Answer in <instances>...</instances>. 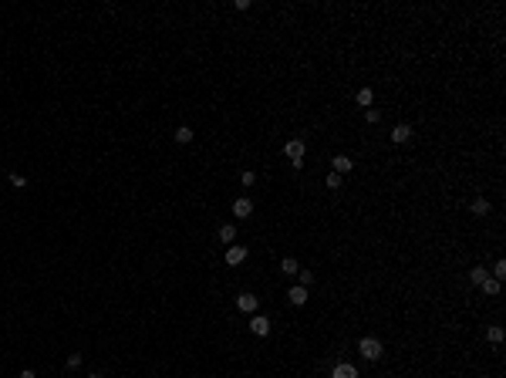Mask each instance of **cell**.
Segmentation results:
<instances>
[{
  "mask_svg": "<svg viewBox=\"0 0 506 378\" xmlns=\"http://www.w3.org/2000/svg\"><path fill=\"white\" fill-rule=\"evenodd\" d=\"M358 351H361V358H368V361H378L385 348H382V341H378V338H361Z\"/></svg>",
  "mask_w": 506,
  "mask_h": 378,
  "instance_id": "6da1fadb",
  "label": "cell"
},
{
  "mask_svg": "<svg viewBox=\"0 0 506 378\" xmlns=\"http://www.w3.org/2000/svg\"><path fill=\"white\" fill-rule=\"evenodd\" d=\"M304 149H307V145H304V139H291V142L283 145V152H287V159L294 162V169L304 166Z\"/></svg>",
  "mask_w": 506,
  "mask_h": 378,
  "instance_id": "7a4b0ae2",
  "label": "cell"
},
{
  "mask_svg": "<svg viewBox=\"0 0 506 378\" xmlns=\"http://www.w3.org/2000/svg\"><path fill=\"white\" fill-rule=\"evenodd\" d=\"M250 331L257 334V338H267V334H270V321L263 318V314H253V321H250Z\"/></svg>",
  "mask_w": 506,
  "mask_h": 378,
  "instance_id": "3957f363",
  "label": "cell"
},
{
  "mask_svg": "<svg viewBox=\"0 0 506 378\" xmlns=\"http://www.w3.org/2000/svg\"><path fill=\"white\" fill-rule=\"evenodd\" d=\"M243 260H247V246H230V250H226V264H230V267H240Z\"/></svg>",
  "mask_w": 506,
  "mask_h": 378,
  "instance_id": "277c9868",
  "label": "cell"
},
{
  "mask_svg": "<svg viewBox=\"0 0 506 378\" xmlns=\"http://www.w3.org/2000/svg\"><path fill=\"white\" fill-rule=\"evenodd\" d=\"M331 378H358V368H354V365H348V361H341V365H334Z\"/></svg>",
  "mask_w": 506,
  "mask_h": 378,
  "instance_id": "5b68a950",
  "label": "cell"
},
{
  "mask_svg": "<svg viewBox=\"0 0 506 378\" xmlns=\"http://www.w3.org/2000/svg\"><path fill=\"white\" fill-rule=\"evenodd\" d=\"M236 307L243 314H253L257 311V297H253V294H240V297H236Z\"/></svg>",
  "mask_w": 506,
  "mask_h": 378,
  "instance_id": "8992f818",
  "label": "cell"
},
{
  "mask_svg": "<svg viewBox=\"0 0 506 378\" xmlns=\"http://www.w3.org/2000/svg\"><path fill=\"white\" fill-rule=\"evenodd\" d=\"M250 213H253V203H250L247 196H240V200L233 203V216H243V220H247Z\"/></svg>",
  "mask_w": 506,
  "mask_h": 378,
  "instance_id": "52a82bcc",
  "label": "cell"
},
{
  "mask_svg": "<svg viewBox=\"0 0 506 378\" xmlns=\"http://www.w3.org/2000/svg\"><path fill=\"white\" fill-rule=\"evenodd\" d=\"M331 162H334V172H337V176H344V172H351V169H354L351 156H334Z\"/></svg>",
  "mask_w": 506,
  "mask_h": 378,
  "instance_id": "ba28073f",
  "label": "cell"
},
{
  "mask_svg": "<svg viewBox=\"0 0 506 378\" xmlns=\"http://www.w3.org/2000/svg\"><path fill=\"white\" fill-rule=\"evenodd\" d=\"M287 300H291V304H297V307H301V304H307V287H301V284H297V287H291V290H287Z\"/></svg>",
  "mask_w": 506,
  "mask_h": 378,
  "instance_id": "9c48e42d",
  "label": "cell"
},
{
  "mask_svg": "<svg viewBox=\"0 0 506 378\" xmlns=\"http://www.w3.org/2000/svg\"><path fill=\"white\" fill-rule=\"evenodd\" d=\"M408 139H412V125H395L392 129V142L402 145V142H408Z\"/></svg>",
  "mask_w": 506,
  "mask_h": 378,
  "instance_id": "30bf717a",
  "label": "cell"
},
{
  "mask_svg": "<svg viewBox=\"0 0 506 378\" xmlns=\"http://www.w3.org/2000/svg\"><path fill=\"white\" fill-rule=\"evenodd\" d=\"M172 139H176V142H179V145H189V142H192V129H189V125H179V129H176V135H172Z\"/></svg>",
  "mask_w": 506,
  "mask_h": 378,
  "instance_id": "8fae6325",
  "label": "cell"
},
{
  "mask_svg": "<svg viewBox=\"0 0 506 378\" xmlns=\"http://www.w3.org/2000/svg\"><path fill=\"white\" fill-rule=\"evenodd\" d=\"M354 101H358V105H365V108H371V101H375V91H371V88H361L358 95H354Z\"/></svg>",
  "mask_w": 506,
  "mask_h": 378,
  "instance_id": "7c38bea8",
  "label": "cell"
},
{
  "mask_svg": "<svg viewBox=\"0 0 506 378\" xmlns=\"http://www.w3.org/2000/svg\"><path fill=\"white\" fill-rule=\"evenodd\" d=\"M220 240H223V243H233V240H236V226H233V223L220 226Z\"/></svg>",
  "mask_w": 506,
  "mask_h": 378,
  "instance_id": "4fadbf2b",
  "label": "cell"
},
{
  "mask_svg": "<svg viewBox=\"0 0 506 378\" xmlns=\"http://www.w3.org/2000/svg\"><path fill=\"white\" fill-rule=\"evenodd\" d=\"M479 287H483V294H499V280H496V277H486Z\"/></svg>",
  "mask_w": 506,
  "mask_h": 378,
  "instance_id": "5bb4252c",
  "label": "cell"
},
{
  "mask_svg": "<svg viewBox=\"0 0 506 378\" xmlns=\"http://www.w3.org/2000/svg\"><path fill=\"white\" fill-rule=\"evenodd\" d=\"M280 270H283V274H297L301 267H297V260H294V257H283V260H280Z\"/></svg>",
  "mask_w": 506,
  "mask_h": 378,
  "instance_id": "9a60e30c",
  "label": "cell"
},
{
  "mask_svg": "<svg viewBox=\"0 0 506 378\" xmlns=\"http://www.w3.org/2000/svg\"><path fill=\"white\" fill-rule=\"evenodd\" d=\"M469 280L476 284V287H479V284L486 280V267H472V270H469Z\"/></svg>",
  "mask_w": 506,
  "mask_h": 378,
  "instance_id": "2e32d148",
  "label": "cell"
},
{
  "mask_svg": "<svg viewBox=\"0 0 506 378\" xmlns=\"http://www.w3.org/2000/svg\"><path fill=\"white\" fill-rule=\"evenodd\" d=\"M486 338H489L493 345H499V341H503V328H496V324H493V328H486Z\"/></svg>",
  "mask_w": 506,
  "mask_h": 378,
  "instance_id": "e0dca14e",
  "label": "cell"
},
{
  "mask_svg": "<svg viewBox=\"0 0 506 378\" xmlns=\"http://www.w3.org/2000/svg\"><path fill=\"white\" fill-rule=\"evenodd\" d=\"M472 213H476V216L489 213V200H476V203H472Z\"/></svg>",
  "mask_w": 506,
  "mask_h": 378,
  "instance_id": "ac0fdd59",
  "label": "cell"
},
{
  "mask_svg": "<svg viewBox=\"0 0 506 378\" xmlns=\"http://www.w3.org/2000/svg\"><path fill=\"white\" fill-rule=\"evenodd\" d=\"M11 186L24 189V186H27V176H21V172H11Z\"/></svg>",
  "mask_w": 506,
  "mask_h": 378,
  "instance_id": "d6986e66",
  "label": "cell"
},
{
  "mask_svg": "<svg viewBox=\"0 0 506 378\" xmlns=\"http://www.w3.org/2000/svg\"><path fill=\"white\" fill-rule=\"evenodd\" d=\"M297 274H301V287H311V284H314V274H311V270H297Z\"/></svg>",
  "mask_w": 506,
  "mask_h": 378,
  "instance_id": "ffe728a7",
  "label": "cell"
},
{
  "mask_svg": "<svg viewBox=\"0 0 506 378\" xmlns=\"http://www.w3.org/2000/svg\"><path fill=\"white\" fill-rule=\"evenodd\" d=\"M378 118H382V111H378V108H368V111H365V122H368V125H375Z\"/></svg>",
  "mask_w": 506,
  "mask_h": 378,
  "instance_id": "44dd1931",
  "label": "cell"
},
{
  "mask_svg": "<svg viewBox=\"0 0 506 378\" xmlns=\"http://www.w3.org/2000/svg\"><path fill=\"white\" fill-rule=\"evenodd\" d=\"M493 274H496V280H503V277H506V260H496Z\"/></svg>",
  "mask_w": 506,
  "mask_h": 378,
  "instance_id": "7402d4cb",
  "label": "cell"
},
{
  "mask_svg": "<svg viewBox=\"0 0 506 378\" xmlns=\"http://www.w3.org/2000/svg\"><path fill=\"white\" fill-rule=\"evenodd\" d=\"M240 179H243V186H253V182H257V172H250V169H243V176H240Z\"/></svg>",
  "mask_w": 506,
  "mask_h": 378,
  "instance_id": "603a6c76",
  "label": "cell"
},
{
  "mask_svg": "<svg viewBox=\"0 0 506 378\" xmlns=\"http://www.w3.org/2000/svg\"><path fill=\"white\" fill-rule=\"evenodd\" d=\"M327 189H341V176H337V172L327 176Z\"/></svg>",
  "mask_w": 506,
  "mask_h": 378,
  "instance_id": "cb8c5ba5",
  "label": "cell"
},
{
  "mask_svg": "<svg viewBox=\"0 0 506 378\" xmlns=\"http://www.w3.org/2000/svg\"><path fill=\"white\" fill-rule=\"evenodd\" d=\"M67 368H81V355L75 351V355H67Z\"/></svg>",
  "mask_w": 506,
  "mask_h": 378,
  "instance_id": "d4e9b609",
  "label": "cell"
},
{
  "mask_svg": "<svg viewBox=\"0 0 506 378\" xmlns=\"http://www.w3.org/2000/svg\"><path fill=\"white\" fill-rule=\"evenodd\" d=\"M21 378H37V375H34L31 368H24V371H21Z\"/></svg>",
  "mask_w": 506,
  "mask_h": 378,
  "instance_id": "484cf974",
  "label": "cell"
},
{
  "mask_svg": "<svg viewBox=\"0 0 506 378\" xmlns=\"http://www.w3.org/2000/svg\"><path fill=\"white\" fill-rule=\"evenodd\" d=\"M88 378H101V375H88Z\"/></svg>",
  "mask_w": 506,
  "mask_h": 378,
  "instance_id": "4316f807",
  "label": "cell"
}]
</instances>
